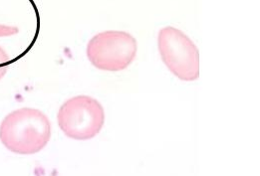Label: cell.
Wrapping results in <instances>:
<instances>
[{"mask_svg": "<svg viewBox=\"0 0 260 176\" xmlns=\"http://www.w3.org/2000/svg\"><path fill=\"white\" fill-rule=\"evenodd\" d=\"M51 138V123L41 111L21 108L8 114L0 124V142L16 154L42 151Z\"/></svg>", "mask_w": 260, "mask_h": 176, "instance_id": "1", "label": "cell"}, {"mask_svg": "<svg viewBox=\"0 0 260 176\" xmlns=\"http://www.w3.org/2000/svg\"><path fill=\"white\" fill-rule=\"evenodd\" d=\"M57 120L67 137L88 140L95 137L104 126V108L90 96H76L60 107Z\"/></svg>", "mask_w": 260, "mask_h": 176, "instance_id": "2", "label": "cell"}, {"mask_svg": "<svg viewBox=\"0 0 260 176\" xmlns=\"http://www.w3.org/2000/svg\"><path fill=\"white\" fill-rule=\"evenodd\" d=\"M135 37L125 31H104L92 37L87 45V57L99 70L120 72L127 69L137 56Z\"/></svg>", "mask_w": 260, "mask_h": 176, "instance_id": "3", "label": "cell"}, {"mask_svg": "<svg viewBox=\"0 0 260 176\" xmlns=\"http://www.w3.org/2000/svg\"><path fill=\"white\" fill-rule=\"evenodd\" d=\"M157 47L164 64L173 75L192 82L200 77V52L180 29L172 26L159 30Z\"/></svg>", "mask_w": 260, "mask_h": 176, "instance_id": "4", "label": "cell"}, {"mask_svg": "<svg viewBox=\"0 0 260 176\" xmlns=\"http://www.w3.org/2000/svg\"><path fill=\"white\" fill-rule=\"evenodd\" d=\"M10 66V57L8 53L0 46V80L7 74Z\"/></svg>", "mask_w": 260, "mask_h": 176, "instance_id": "5", "label": "cell"}, {"mask_svg": "<svg viewBox=\"0 0 260 176\" xmlns=\"http://www.w3.org/2000/svg\"><path fill=\"white\" fill-rule=\"evenodd\" d=\"M19 32V29L15 26L0 24V37H10L16 35Z\"/></svg>", "mask_w": 260, "mask_h": 176, "instance_id": "6", "label": "cell"}]
</instances>
